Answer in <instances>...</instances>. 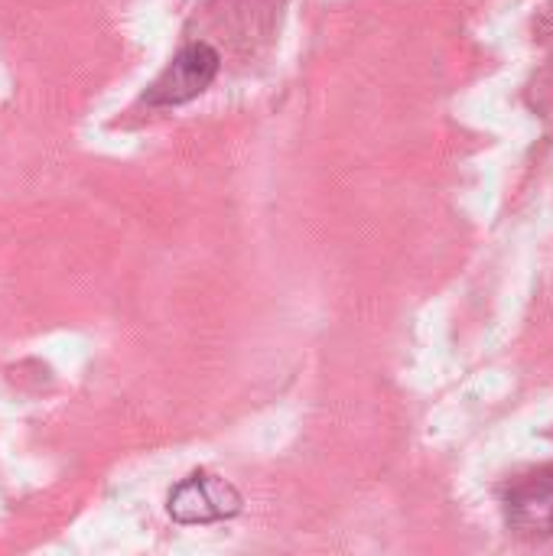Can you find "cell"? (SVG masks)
I'll list each match as a JSON object with an SVG mask.
<instances>
[{
  "mask_svg": "<svg viewBox=\"0 0 553 556\" xmlns=\"http://www.w3.org/2000/svg\"><path fill=\"white\" fill-rule=\"evenodd\" d=\"M241 508L238 492L205 472L189 476L186 482H179L169 495V515L183 525H209V521H222L231 518Z\"/></svg>",
  "mask_w": 553,
  "mask_h": 556,
  "instance_id": "1",
  "label": "cell"
},
{
  "mask_svg": "<svg viewBox=\"0 0 553 556\" xmlns=\"http://www.w3.org/2000/svg\"><path fill=\"white\" fill-rule=\"evenodd\" d=\"M218 72V55L212 46L205 42H192L186 46L173 65L156 78V85L150 88L147 101L150 104H183L189 98H196L199 91L209 88V81L215 78Z\"/></svg>",
  "mask_w": 553,
  "mask_h": 556,
  "instance_id": "2",
  "label": "cell"
},
{
  "mask_svg": "<svg viewBox=\"0 0 553 556\" xmlns=\"http://www.w3.org/2000/svg\"><path fill=\"white\" fill-rule=\"evenodd\" d=\"M508 518L528 534H553V469H541L515 485Z\"/></svg>",
  "mask_w": 553,
  "mask_h": 556,
  "instance_id": "3",
  "label": "cell"
}]
</instances>
